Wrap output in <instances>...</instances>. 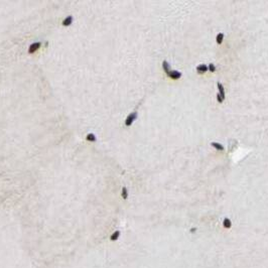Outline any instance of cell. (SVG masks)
<instances>
[{
  "label": "cell",
  "mask_w": 268,
  "mask_h": 268,
  "mask_svg": "<svg viewBox=\"0 0 268 268\" xmlns=\"http://www.w3.org/2000/svg\"><path fill=\"white\" fill-rule=\"evenodd\" d=\"M86 139H87V141H89V142H96L97 137H96V135L94 133H88L87 136H86Z\"/></svg>",
  "instance_id": "obj_8"
},
{
  "label": "cell",
  "mask_w": 268,
  "mask_h": 268,
  "mask_svg": "<svg viewBox=\"0 0 268 268\" xmlns=\"http://www.w3.org/2000/svg\"><path fill=\"white\" fill-rule=\"evenodd\" d=\"M41 48V42L40 41H36V42H33L30 45L28 46V49H27V53L28 54H34L35 52H37L38 49Z\"/></svg>",
  "instance_id": "obj_2"
},
{
  "label": "cell",
  "mask_w": 268,
  "mask_h": 268,
  "mask_svg": "<svg viewBox=\"0 0 268 268\" xmlns=\"http://www.w3.org/2000/svg\"><path fill=\"white\" fill-rule=\"evenodd\" d=\"M223 226H224L225 228H227V229L231 228V226H232L231 220L228 219V218H225V219H224V221H223Z\"/></svg>",
  "instance_id": "obj_11"
},
{
  "label": "cell",
  "mask_w": 268,
  "mask_h": 268,
  "mask_svg": "<svg viewBox=\"0 0 268 268\" xmlns=\"http://www.w3.org/2000/svg\"><path fill=\"white\" fill-rule=\"evenodd\" d=\"M137 116H138V114H137V112H136V111L130 113L128 116H127V118L125 119V126L129 127V126L132 125L133 122L136 120V119H137Z\"/></svg>",
  "instance_id": "obj_1"
},
{
  "label": "cell",
  "mask_w": 268,
  "mask_h": 268,
  "mask_svg": "<svg viewBox=\"0 0 268 268\" xmlns=\"http://www.w3.org/2000/svg\"><path fill=\"white\" fill-rule=\"evenodd\" d=\"M73 21H74L73 15H68L67 17L63 20V25L65 27H69V26H71V25H72Z\"/></svg>",
  "instance_id": "obj_3"
},
{
  "label": "cell",
  "mask_w": 268,
  "mask_h": 268,
  "mask_svg": "<svg viewBox=\"0 0 268 268\" xmlns=\"http://www.w3.org/2000/svg\"><path fill=\"white\" fill-rule=\"evenodd\" d=\"M223 39H224V33H222V32L218 33V34H217V37H216V41H217V44H221L223 42Z\"/></svg>",
  "instance_id": "obj_10"
},
{
  "label": "cell",
  "mask_w": 268,
  "mask_h": 268,
  "mask_svg": "<svg viewBox=\"0 0 268 268\" xmlns=\"http://www.w3.org/2000/svg\"><path fill=\"white\" fill-rule=\"evenodd\" d=\"M208 66H206V65H204V63H202V65H199L198 67H197V72L199 74H204V73H206V72H208Z\"/></svg>",
  "instance_id": "obj_6"
},
{
  "label": "cell",
  "mask_w": 268,
  "mask_h": 268,
  "mask_svg": "<svg viewBox=\"0 0 268 268\" xmlns=\"http://www.w3.org/2000/svg\"><path fill=\"white\" fill-rule=\"evenodd\" d=\"M211 145L214 147V148H216L217 150H221V151H223L224 150V146L222 145V144H220V143H218V142H212L211 143Z\"/></svg>",
  "instance_id": "obj_9"
},
{
  "label": "cell",
  "mask_w": 268,
  "mask_h": 268,
  "mask_svg": "<svg viewBox=\"0 0 268 268\" xmlns=\"http://www.w3.org/2000/svg\"><path fill=\"white\" fill-rule=\"evenodd\" d=\"M121 195H122V198L124 199V200L128 199V190H127V188H125V186H123V188H122Z\"/></svg>",
  "instance_id": "obj_12"
},
{
  "label": "cell",
  "mask_w": 268,
  "mask_h": 268,
  "mask_svg": "<svg viewBox=\"0 0 268 268\" xmlns=\"http://www.w3.org/2000/svg\"><path fill=\"white\" fill-rule=\"evenodd\" d=\"M167 77H169V78L172 79V80H177V79H180L181 77V73H180V72H177V71H171V72H169V74L167 75Z\"/></svg>",
  "instance_id": "obj_4"
},
{
  "label": "cell",
  "mask_w": 268,
  "mask_h": 268,
  "mask_svg": "<svg viewBox=\"0 0 268 268\" xmlns=\"http://www.w3.org/2000/svg\"><path fill=\"white\" fill-rule=\"evenodd\" d=\"M119 236H120V231H115V232L112 234V236L110 237V239H111L112 241H116L118 238H119Z\"/></svg>",
  "instance_id": "obj_13"
},
{
  "label": "cell",
  "mask_w": 268,
  "mask_h": 268,
  "mask_svg": "<svg viewBox=\"0 0 268 268\" xmlns=\"http://www.w3.org/2000/svg\"><path fill=\"white\" fill-rule=\"evenodd\" d=\"M208 69H209L210 72H212V73H214V72L216 71V66L214 65V63H210L209 67H208Z\"/></svg>",
  "instance_id": "obj_14"
},
{
  "label": "cell",
  "mask_w": 268,
  "mask_h": 268,
  "mask_svg": "<svg viewBox=\"0 0 268 268\" xmlns=\"http://www.w3.org/2000/svg\"><path fill=\"white\" fill-rule=\"evenodd\" d=\"M217 101H218L219 103H222V102H223V99H222V98L220 97V95H219V94L217 95Z\"/></svg>",
  "instance_id": "obj_15"
},
{
  "label": "cell",
  "mask_w": 268,
  "mask_h": 268,
  "mask_svg": "<svg viewBox=\"0 0 268 268\" xmlns=\"http://www.w3.org/2000/svg\"><path fill=\"white\" fill-rule=\"evenodd\" d=\"M218 89H219V95L220 97L223 99V101L226 99V93H225V89H224V86L221 83H218Z\"/></svg>",
  "instance_id": "obj_5"
},
{
  "label": "cell",
  "mask_w": 268,
  "mask_h": 268,
  "mask_svg": "<svg viewBox=\"0 0 268 268\" xmlns=\"http://www.w3.org/2000/svg\"><path fill=\"white\" fill-rule=\"evenodd\" d=\"M162 69L164 71V73L168 75L169 72H171V66H169V63L166 62V61H163L162 62Z\"/></svg>",
  "instance_id": "obj_7"
}]
</instances>
